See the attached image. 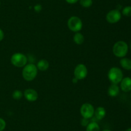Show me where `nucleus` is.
Instances as JSON below:
<instances>
[{"instance_id":"f257e3e1","label":"nucleus","mask_w":131,"mask_h":131,"mask_svg":"<svg viewBox=\"0 0 131 131\" xmlns=\"http://www.w3.org/2000/svg\"><path fill=\"white\" fill-rule=\"evenodd\" d=\"M38 74V69L34 64H28L23 67L22 75L23 78L28 82L33 80Z\"/></svg>"},{"instance_id":"f03ea898","label":"nucleus","mask_w":131,"mask_h":131,"mask_svg":"<svg viewBox=\"0 0 131 131\" xmlns=\"http://www.w3.org/2000/svg\"><path fill=\"white\" fill-rule=\"evenodd\" d=\"M128 51H129V46L125 41H118L115 43L113 47V52L116 57H125L127 54Z\"/></svg>"},{"instance_id":"7ed1b4c3","label":"nucleus","mask_w":131,"mask_h":131,"mask_svg":"<svg viewBox=\"0 0 131 131\" xmlns=\"http://www.w3.org/2000/svg\"><path fill=\"white\" fill-rule=\"evenodd\" d=\"M107 77L111 83L118 85L124 78V74L121 69L117 67H113L109 70Z\"/></svg>"},{"instance_id":"20e7f679","label":"nucleus","mask_w":131,"mask_h":131,"mask_svg":"<svg viewBox=\"0 0 131 131\" xmlns=\"http://www.w3.org/2000/svg\"><path fill=\"white\" fill-rule=\"evenodd\" d=\"M12 64L17 68H23L27 64L28 59L24 54L21 53H15L10 58Z\"/></svg>"},{"instance_id":"39448f33","label":"nucleus","mask_w":131,"mask_h":131,"mask_svg":"<svg viewBox=\"0 0 131 131\" xmlns=\"http://www.w3.org/2000/svg\"><path fill=\"white\" fill-rule=\"evenodd\" d=\"M67 26L70 30L77 33L81 30L83 28V22L79 17L72 16L68 20Z\"/></svg>"},{"instance_id":"423d86ee","label":"nucleus","mask_w":131,"mask_h":131,"mask_svg":"<svg viewBox=\"0 0 131 131\" xmlns=\"http://www.w3.org/2000/svg\"><path fill=\"white\" fill-rule=\"evenodd\" d=\"M95 108L91 104L85 103L83 104L80 108V113L83 118L90 119L94 115Z\"/></svg>"},{"instance_id":"0eeeda50","label":"nucleus","mask_w":131,"mask_h":131,"mask_svg":"<svg viewBox=\"0 0 131 131\" xmlns=\"http://www.w3.org/2000/svg\"><path fill=\"white\" fill-rule=\"evenodd\" d=\"M87 74L88 69L84 64H79L75 66L74 71V76L78 80L84 79L87 77Z\"/></svg>"},{"instance_id":"6e6552de","label":"nucleus","mask_w":131,"mask_h":131,"mask_svg":"<svg viewBox=\"0 0 131 131\" xmlns=\"http://www.w3.org/2000/svg\"><path fill=\"white\" fill-rule=\"evenodd\" d=\"M122 17V14L118 9L110 10L106 14V19L110 24H115L120 21Z\"/></svg>"},{"instance_id":"1a4fd4ad","label":"nucleus","mask_w":131,"mask_h":131,"mask_svg":"<svg viewBox=\"0 0 131 131\" xmlns=\"http://www.w3.org/2000/svg\"><path fill=\"white\" fill-rule=\"evenodd\" d=\"M23 95L28 101L33 102L37 101L38 98V94L36 90L33 89H27L24 91Z\"/></svg>"},{"instance_id":"9d476101","label":"nucleus","mask_w":131,"mask_h":131,"mask_svg":"<svg viewBox=\"0 0 131 131\" xmlns=\"http://www.w3.org/2000/svg\"><path fill=\"white\" fill-rule=\"evenodd\" d=\"M120 88L122 91L125 92L131 91V78L124 77L120 82Z\"/></svg>"},{"instance_id":"9b49d317","label":"nucleus","mask_w":131,"mask_h":131,"mask_svg":"<svg viewBox=\"0 0 131 131\" xmlns=\"http://www.w3.org/2000/svg\"><path fill=\"white\" fill-rule=\"evenodd\" d=\"M106 110L105 108L103 107L99 106L97 108H96V109H95L94 116L96 119H97L98 120H101V119H104V117L106 116Z\"/></svg>"},{"instance_id":"f8f14e48","label":"nucleus","mask_w":131,"mask_h":131,"mask_svg":"<svg viewBox=\"0 0 131 131\" xmlns=\"http://www.w3.org/2000/svg\"><path fill=\"white\" fill-rule=\"evenodd\" d=\"M120 92V87L117 84H112L109 87L107 90V93L108 95L111 97H116L118 95Z\"/></svg>"},{"instance_id":"ddd939ff","label":"nucleus","mask_w":131,"mask_h":131,"mask_svg":"<svg viewBox=\"0 0 131 131\" xmlns=\"http://www.w3.org/2000/svg\"><path fill=\"white\" fill-rule=\"evenodd\" d=\"M37 68L38 70L45 71H47L49 68V63L46 59H41L37 62Z\"/></svg>"},{"instance_id":"4468645a","label":"nucleus","mask_w":131,"mask_h":131,"mask_svg":"<svg viewBox=\"0 0 131 131\" xmlns=\"http://www.w3.org/2000/svg\"><path fill=\"white\" fill-rule=\"evenodd\" d=\"M120 64L125 70H131V60L129 58H122L120 60Z\"/></svg>"},{"instance_id":"2eb2a0df","label":"nucleus","mask_w":131,"mask_h":131,"mask_svg":"<svg viewBox=\"0 0 131 131\" xmlns=\"http://www.w3.org/2000/svg\"><path fill=\"white\" fill-rule=\"evenodd\" d=\"M73 40H74V42L76 44L81 45L84 42V37L81 33H80V32H77V33H75L74 37H73Z\"/></svg>"},{"instance_id":"dca6fc26","label":"nucleus","mask_w":131,"mask_h":131,"mask_svg":"<svg viewBox=\"0 0 131 131\" xmlns=\"http://www.w3.org/2000/svg\"><path fill=\"white\" fill-rule=\"evenodd\" d=\"M86 131H101V128L97 122L92 121L86 126Z\"/></svg>"},{"instance_id":"f3484780","label":"nucleus","mask_w":131,"mask_h":131,"mask_svg":"<svg viewBox=\"0 0 131 131\" xmlns=\"http://www.w3.org/2000/svg\"><path fill=\"white\" fill-rule=\"evenodd\" d=\"M23 92H22L20 90H15L14 92H12V98L15 100H20L23 98Z\"/></svg>"},{"instance_id":"a211bd4d","label":"nucleus","mask_w":131,"mask_h":131,"mask_svg":"<svg viewBox=\"0 0 131 131\" xmlns=\"http://www.w3.org/2000/svg\"><path fill=\"white\" fill-rule=\"evenodd\" d=\"M79 3L83 7L89 8L93 4L92 0H79Z\"/></svg>"},{"instance_id":"6ab92c4d","label":"nucleus","mask_w":131,"mask_h":131,"mask_svg":"<svg viewBox=\"0 0 131 131\" xmlns=\"http://www.w3.org/2000/svg\"><path fill=\"white\" fill-rule=\"evenodd\" d=\"M122 14L124 16L131 17V6H127L122 9Z\"/></svg>"},{"instance_id":"aec40b11","label":"nucleus","mask_w":131,"mask_h":131,"mask_svg":"<svg viewBox=\"0 0 131 131\" xmlns=\"http://www.w3.org/2000/svg\"><path fill=\"white\" fill-rule=\"evenodd\" d=\"M6 121L4 119L0 118V131H3L6 127Z\"/></svg>"},{"instance_id":"412c9836","label":"nucleus","mask_w":131,"mask_h":131,"mask_svg":"<svg viewBox=\"0 0 131 131\" xmlns=\"http://www.w3.org/2000/svg\"><path fill=\"white\" fill-rule=\"evenodd\" d=\"M89 119H87V118H83V119H81V125L83 126V127H86V126L88 125L90 123Z\"/></svg>"},{"instance_id":"4be33fe9","label":"nucleus","mask_w":131,"mask_h":131,"mask_svg":"<svg viewBox=\"0 0 131 131\" xmlns=\"http://www.w3.org/2000/svg\"><path fill=\"white\" fill-rule=\"evenodd\" d=\"M42 5H40V4H37V5H36L35 6H34V10H35L37 12H40L42 10Z\"/></svg>"},{"instance_id":"5701e85b","label":"nucleus","mask_w":131,"mask_h":131,"mask_svg":"<svg viewBox=\"0 0 131 131\" xmlns=\"http://www.w3.org/2000/svg\"><path fill=\"white\" fill-rule=\"evenodd\" d=\"M5 37V34H4V32L1 28H0V41H3Z\"/></svg>"},{"instance_id":"b1692460","label":"nucleus","mask_w":131,"mask_h":131,"mask_svg":"<svg viewBox=\"0 0 131 131\" xmlns=\"http://www.w3.org/2000/svg\"><path fill=\"white\" fill-rule=\"evenodd\" d=\"M65 1L69 4H75L79 0H65Z\"/></svg>"},{"instance_id":"393cba45","label":"nucleus","mask_w":131,"mask_h":131,"mask_svg":"<svg viewBox=\"0 0 131 131\" xmlns=\"http://www.w3.org/2000/svg\"><path fill=\"white\" fill-rule=\"evenodd\" d=\"M72 82H73V83H78V80L77 79V78H75V77H74V78L72 79Z\"/></svg>"},{"instance_id":"a878e982","label":"nucleus","mask_w":131,"mask_h":131,"mask_svg":"<svg viewBox=\"0 0 131 131\" xmlns=\"http://www.w3.org/2000/svg\"><path fill=\"white\" fill-rule=\"evenodd\" d=\"M125 131H131V128H129L126 130Z\"/></svg>"},{"instance_id":"bb28decb","label":"nucleus","mask_w":131,"mask_h":131,"mask_svg":"<svg viewBox=\"0 0 131 131\" xmlns=\"http://www.w3.org/2000/svg\"><path fill=\"white\" fill-rule=\"evenodd\" d=\"M102 131H111V130H109V129H105V130H103Z\"/></svg>"},{"instance_id":"cd10ccee","label":"nucleus","mask_w":131,"mask_h":131,"mask_svg":"<svg viewBox=\"0 0 131 131\" xmlns=\"http://www.w3.org/2000/svg\"><path fill=\"white\" fill-rule=\"evenodd\" d=\"M130 50H131V42H130Z\"/></svg>"},{"instance_id":"c85d7f7f","label":"nucleus","mask_w":131,"mask_h":131,"mask_svg":"<svg viewBox=\"0 0 131 131\" xmlns=\"http://www.w3.org/2000/svg\"><path fill=\"white\" fill-rule=\"evenodd\" d=\"M130 98H131V92H130Z\"/></svg>"},{"instance_id":"c756f323","label":"nucleus","mask_w":131,"mask_h":131,"mask_svg":"<svg viewBox=\"0 0 131 131\" xmlns=\"http://www.w3.org/2000/svg\"><path fill=\"white\" fill-rule=\"evenodd\" d=\"M0 5H1V2H0Z\"/></svg>"}]
</instances>
